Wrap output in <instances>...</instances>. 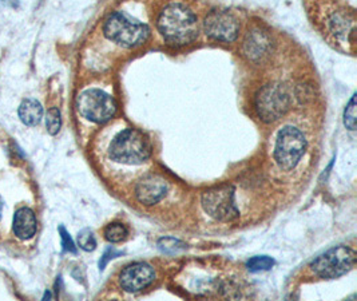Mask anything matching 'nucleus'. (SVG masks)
<instances>
[{
  "label": "nucleus",
  "mask_w": 357,
  "mask_h": 301,
  "mask_svg": "<svg viewBox=\"0 0 357 301\" xmlns=\"http://www.w3.org/2000/svg\"><path fill=\"white\" fill-rule=\"evenodd\" d=\"M157 26L165 41L173 46L190 45L198 36L197 16L179 3H172L163 8Z\"/></svg>",
  "instance_id": "nucleus-1"
},
{
  "label": "nucleus",
  "mask_w": 357,
  "mask_h": 301,
  "mask_svg": "<svg viewBox=\"0 0 357 301\" xmlns=\"http://www.w3.org/2000/svg\"><path fill=\"white\" fill-rule=\"evenodd\" d=\"M109 154L115 162L125 165H141L151 156V145L146 135L135 129H126L115 135Z\"/></svg>",
  "instance_id": "nucleus-2"
},
{
  "label": "nucleus",
  "mask_w": 357,
  "mask_h": 301,
  "mask_svg": "<svg viewBox=\"0 0 357 301\" xmlns=\"http://www.w3.org/2000/svg\"><path fill=\"white\" fill-rule=\"evenodd\" d=\"M105 35L115 43L123 47H135L145 43L150 35L146 24H142L137 20H131L123 13H114L109 16L105 27Z\"/></svg>",
  "instance_id": "nucleus-3"
},
{
  "label": "nucleus",
  "mask_w": 357,
  "mask_h": 301,
  "mask_svg": "<svg viewBox=\"0 0 357 301\" xmlns=\"http://www.w3.org/2000/svg\"><path fill=\"white\" fill-rule=\"evenodd\" d=\"M356 265V252L345 245H339L319 256L312 264L310 270L321 279H337L354 270Z\"/></svg>",
  "instance_id": "nucleus-4"
},
{
  "label": "nucleus",
  "mask_w": 357,
  "mask_h": 301,
  "mask_svg": "<svg viewBox=\"0 0 357 301\" xmlns=\"http://www.w3.org/2000/svg\"><path fill=\"white\" fill-rule=\"evenodd\" d=\"M307 149V140L304 134L296 127H284L277 135L275 159L281 169L292 170Z\"/></svg>",
  "instance_id": "nucleus-5"
},
{
  "label": "nucleus",
  "mask_w": 357,
  "mask_h": 301,
  "mask_svg": "<svg viewBox=\"0 0 357 301\" xmlns=\"http://www.w3.org/2000/svg\"><path fill=\"white\" fill-rule=\"evenodd\" d=\"M78 110L82 115L96 124L110 121L116 111V103L113 96L98 89L83 91L77 101Z\"/></svg>",
  "instance_id": "nucleus-6"
},
{
  "label": "nucleus",
  "mask_w": 357,
  "mask_h": 301,
  "mask_svg": "<svg viewBox=\"0 0 357 301\" xmlns=\"http://www.w3.org/2000/svg\"><path fill=\"white\" fill-rule=\"evenodd\" d=\"M291 101L287 89L282 85H266L256 96V109L264 122H275L288 109Z\"/></svg>",
  "instance_id": "nucleus-7"
},
{
  "label": "nucleus",
  "mask_w": 357,
  "mask_h": 301,
  "mask_svg": "<svg viewBox=\"0 0 357 301\" xmlns=\"http://www.w3.org/2000/svg\"><path fill=\"white\" fill-rule=\"evenodd\" d=\"M202 205L206 213L218 221H231L238 216V210L234 204V189L230 185L205 191L202 196Z\"/></svg>",
  "instance_id": "nucleus-8"
},
{
  "label": "nucleus",
  "mask_w": 357,
  "mask_h": 301,
  "mask_svg": "<svg viewBox=\"0 0 357 301\" xmlns=\"http://www.w3.org/2000/svg\"><path fill=\"white\" fill-rule=\"evenodd\" d=\"M205 32L214 41L230 43L238 38L240 24L229 11L214 10L205 19Z\"/></svg>",
  "instance_id": "nucleus-9"
},
{
  "label": "nucleus",
  "mask_w": 357,
  "mask_h": 301,
  "mask_svg": "<svg viewBox=\"0 0 357 301\" xmlns=\"http://www.w3.org/2000/svg\"><path fill=\"white\" fill-rule=\"evenodd\" d=\"M155 279V272L146 263H134L121 272L119 286L126 292H139L151 286Z\"/></svg>",
  "instance_id": "nucleus-10"
},
{
  "label": "nucleus",
  "mask_w": 357,
  "mask_h": 301,
  "mask_svg": "<svg viewBox=\"0 0 357 301\" xmlns=\"http://www.w3.org/2000/svg\"><path fill=\"white\" fill-rule=\"evenodd\" d=\"M169 189L167 181L160 175H149L139 179L135 186V196L139 203L154 205L160 203Z\"/></svg>",
  "instance_id": "nucleus-11"
},
{
  "label": "nucleus",
  "mask_w": 357,
  "mask_h": 301,
  "mask_svg": "<svg viewBox=\"0 0 357 301\" xmlns=\"http://www.w3.org/2000/svg\"><path fill=\"white\" fill-rule=\"evenodd\" d=\"M13 229H14V233L20 240H29L33 237L36 232V217L33 210L29 207L19 209L14 216Z\"/></svg>",
  "instance_id": "nucleus-12"
},
{
  "label": "nucleus",
  "mask_w": 357,
  "mask_h": 301,
  "mask_svg": "<svg viewBox=\"0 0 357 301\" xmlns=\"http://www.w3.org/2000/svg\"><path fill=\"white\" fill-rule=\"evenodd\" d=\"M19 118L27 126H35L43 117V108L36 99H24L19 106Z\"/></svg>",
  "instance_id": "nucleus-13"
},
{
  "label": "nucleus",
  "mask_w": 357,
  "mask_h": 301,
  "mask_svg": "<svg viewBox=\"0 0 357 301\" xmlns=\"http://www.w3.org/2000/svg\"><path fill=\"white\" fill-rule=\"evenodd\" d=\"M269 48H271L269 38L265 34H261L260 31H255L252 35H249L245 42V52L253 59L266 55Z\"/></svg>",
  "instance_id": "nucleus-14"
},
{
  "label": "nucleus",
  "mask_w": 357,
  "mask_h": 301,
  "mask_svg": "<svg viewBox=\"0 0 357 301\" xmlns=\"http://www.w3.org/2000/svg\"><path fill=\"white\" fill-rule=\"evenodd\" d=\"M128 235H129L128 228L123 223H119V222L110 223L105 229V237H106L109 242H113V244L123 241L125 238L128 237Z\"/></svg>",
  "instance_id": "nucleus-15"
},
{
  "label": "nucleus",
  "mask_w": 357,
  "mask_h": 301,
  "mask_svg": "<svg viewBox=\"0 0 357 301\" xmlns=\"http://www.w3.org/2000/svg\"><path fill=\"white\" fill-rule=\"evenodd\" d=\"M275 265V260L269 256H256L252 257L246 267L250 272H261V270H269Z\"/></svg>",
  "instance_id": "nucleus-16"
},
{
  "label": "nucleus",
  "mask_w": 357,
  "mask_h": 301,
  "mask_svg": "<svg viewBox=\"0 0 357 301\" xmlns=\"http://www.w3.org/2000/svg\"><path fill=\"white\" fill-rule=\"evenodd\" d=\"M344 125L349 130H356V94H354L344 111Z\"/></svg>",
  "instance_id": "nucleus-17"
},
{
  "label": "nucleus",
  "mask_w": 357,
  "mask_h": 301,
  "mask_svg": "<svg viewBox=\"0 0 357 301\" xmlns=\"http://www.w3.org/2000/svg\"><path fill=\"white\" fill-rule=\"evenodd\" d=\"M78 245L86 252H93L97 248V240L90 229H83L78 233Z\"/></svg>",
  "instance_id": "nucleus-18"
},
{
  "label": "nucleus",
  "mask_w": 357,
  "mask_h": 301,
  "mask_svg": "<svg viewBox=\"0 0 357 301\" xmlns=\"http://www.w3.org/2000/svg\"><path fill=\"white\" fill-rule=\"evenodd\" d=\"M46 126L49 130L51 135H55L58 134V131L61 130L62 126V118H61V112L56 109V108H52L50 109L47 112V118H46Z\"/></svg>",
  "instance_id": "nucleus-19"
},
{
  "label": "nucleus",
  "mask_w": 357,
  "mask_h": 301,
  "mask_svg": "<svg viewBox=\"0 0 357 301\" xmlns=\"http://www.w3.org/2000/svg\"><path fill=\"white\" fill-rule=\"evenodd\" d=\"M158 245L163 252H167V254H174L185 249V244L176 238H162Z\"/></svg>",
  "instance_id": "nucleus-20"
},
{
  "label": "nucleus",
  "mask_w": 357,
  "mask_h": 301,
  "mask_svg": "<svg viewBox=\"0 0 357 301\" xmlns=\"http://www.w3.org/2000/svg\"><path fill=\"white\" fill-rule=\"evenodd\" d=\"M59 233H61V237H62V245H63V251L65 252H71V254H77V248H75V244L73 241V238L70 237L68 232L66 230L63 226L59 228Z\"/></svg>",
  "instance_id": "nucleus-21"
},
{
  "label": "nucleus",
  "mask_w": 357,
  "mask_h": 301,
  "mask_svg": "<svg viewBox=\"0 0 357 301\" xmlns=\"http://www.w3.org/2000/svg\"><path fill=\"white\" fill-rule=\"evenodd\" d=\"M116 256H119V254H118V252H115L114 249H109L107 252H105L103 257L100 258V263H99V268H100V270H103V268L106 267V264H107L110 260H113L114 257H116Z\"/></svg>",
  "instance_id": "nucleus-22"
},
{
  "label": "nucleus",
  "mask_w": 357,
  "mask_h": 301,
  "mask_svg": "<svg viewBox=\"0 0 357 301\" xmlns=\"http://www.w3.org/2000/svg\"><path fill=\"white\" fill-rule=\"evenodd\" d=\"M1 212H3V201L0 198V219H1Z\"/></svg>",
  "instance_id": "nucleus-23"
}]
</instances>
